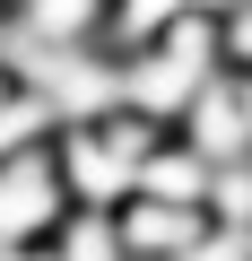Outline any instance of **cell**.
Returning a JSON list of instances; mask_svg holds the SVG:
<instances>
[{"mask_svg":"<svg viewBox=\"0 0 252 261\" xmlns=\"http://www.w3.org/2000/svg\"><path fill=\"white\" fill-rule=\"evenodd\" d=\"M209 235V218L200 209H174V200H122L113 209V244H122V261H183L191 244Z\"/></svg>","mask_w":252,"mask_h":261,"instance_id":"3","label":"cell"},{"mask_svg":"<svg viewBox=\"0 0 252 261\" xmlns=\"http://www.w3.org/2000/svg\"><path fill=\"white\" fill-rule=\"evenodd\" d=\"M217 53H226V70H252V0H235L217 18Z\"/></svg>","mask_w":252,"mask_h":261,"instance_id":"9","label":"cell"},{"mask_svg":"<svg viewBox=\"0 0 252 261\" xmlns=\"http://www.w3.org/2000/svg\"><path fill=\"white\" fill-rule=\"evenodd\" d=\"M200 209H209V226H243L252 235V166H217Z\"/></svg>","mask_w":252,"mask_h":261,"instance_id":"8","label":"cell"},{"mask_svg":"<svg viewBox=\"0 0 252 261\" xmlns=\"http://www.w3.org/2000/svg\"><path fill=\"white\" fill-rule=\"evenodd\" d=\"M0 9H9V0H0Z\"/></svg>","mask_w":252,"mask_h":261,"instance_id":"11","label":"cell"},{"mask_svg":"<svg viewBox=\"0 0 252 261\" xmlns=\"http://www.w3.org/2000/svg\"><path fill=\"white\" fill-rule=\"evenodd\" d=\"M183 9H191V18H226L235 0H183Z\"/></svg>","mask_w":252,"mask_h":261,"instance_id":"10","label":"cell"},{"mask_svg":"<svg viewBox=\"0 0 252 261\" xmlns=\"http://www.w3.org/2000/svg\"><path fill=\"white\" fill-rule=\"evenodd\" d=\"M183 18V0H104V53H139Z\"/></svg>","mask_w":252,"mask_h":261,"instance_id":"7","label":"cell"},{"mask_svg":"<svg viewBox=\"0 0 252 261\" xmlns=\"http://www.w3.org/2000/svg\"><path fill=\"white\" fill-rule=\"evenodd\" d=\"M0 18L26 44H104V0H9Z\"/></svg>","mask_w":252,"mask_h":261,"instance_id":"5","label":"cell"},{"mask_svg":"<svg viewBox=\"0 0 252 261\" xmlns=\"http://www.w3.org/2000/svg\"><path fill=\"white\" fill-rule=\"evenodd\" d=\"M52 105L26 87V79H9L0 70V157H26V148H52Z\"/></svg>","mask_w":252,"mask_h":261,"instance_id":"6","label":"cell"},{"mask_svg":"<svg viewBox=\"0 0 252 261\" xmlns=\"http://www.w3.org/2000/svg\"><path fill=\"white\" fill-rule=\"evenodd\" d=\"M174 140H183L191 157H209V166H252V122H243V96H235V79H226V70L183 105Z\"/></svg>","mask_w":252,"mask_h":261,"instance_id":"2","label":"cell"},{"mask_svg":"<svg viewBox=\"0 0 252 261\" xmlns=\"http://www.w3.org/2000/svg\"><path fill=\"white\" fill-rule=\"evenodd\" d=\"M209 174H217V166H209V157H191V148L174 140V130H165V140L139 157V183H131V192H139V200H174V209H200V200H209ZM200 218H209V209H200Z\"/></svg>","mask_w":252,"mask_h":261,"instance_id":"4","label":"cell"},{"mask_svg":"<svg viewBox=\"0 0 252 261\" xmlns=\"http://www.w3.org/2000/svg\"><path fill=\"white\" fill-rule=\"evenodd\" d=\"M157 140H165V122H148V113H131V105H113L104 122H70V130H52V174H61L70 209L113 218L122 200H131L139 157H148Z\"/></svg>","mask_w":252,"mask_h":261,"instance_id":"1","label":"cell"}]
</instances>
